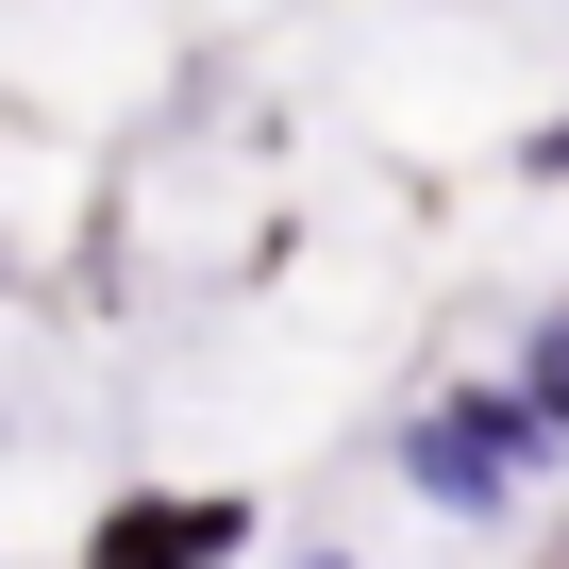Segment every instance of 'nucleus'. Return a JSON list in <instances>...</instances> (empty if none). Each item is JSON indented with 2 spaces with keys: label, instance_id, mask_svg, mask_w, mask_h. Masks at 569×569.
<instances>
[{
  "label": "nucleus",
  "instance_id": "1",
  "mask_svg": "<svg viewBox=\"0 0 569 569\" xmlns=\"http://www.w3.org/2000/svg\"><path fill=\"white\" fill-rule=\"evenodd\" d=\"M402 469H419L436 502H502V486H536V469H552V419H536L519 386H469V402H436V436H419Z\"/></svg>",
  "mask_w": 569,
  "mask_h": 569
},
{
  "label": "nucleus",
  "instance_id": "2",
  "mask_svg": "<svg viewBox=\"0 0 569 569\" xmlns=\"http://www.w3.org/2000/svg\"><path fill=\"white\" fill-rule=\"evenodd\" d=\"M218 552H251V502H118L84 569H218Z\"/></svg>",
  "mask_w": 569,
  "mask_h": 569
},
{
  "label": "nucleus",
  "instance_id": "3",
  "mask_svg": "<svg viewBox=\"0 0 569 569\" xmlns=\"http://www.w3.org/2000/svg\"><path fill=\"white\" fill-rule=\"evenodd\" d=\"M519 402L552 419V452H569V319H536V352H519Z\"/></svg>",
  "mask_w": 569,
  "mask_h": 569
}]
</instances>
